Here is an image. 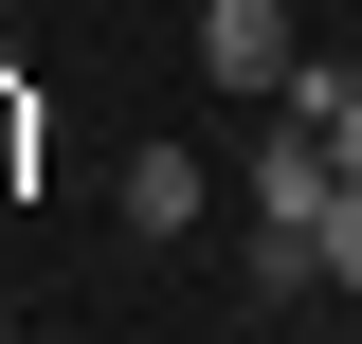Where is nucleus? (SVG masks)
I'll use <instances>...</instances> for the list:
<instances>
[{
	"label": "nucleus",
	"instance_id": "f257e3e1",
	"mask_svg": "<svg viewBox=\"0 0 362 344\" xmlns=\"http://www.w3.org/2000/svg\"><path fill=\"white\" fill-rule=\"evenodd\" d=\"M199 73L218 91H290L308 73V0H199Z\"/></svg>",
	"mask_w": 362,
	"mask_h": 344
},
{
	"label": "nucleus",
	"instance_id": "f03ea898",
	"mask_svg": "<svg viewBox=\"0 0 362 344\" xmlns=\"http://www.w3.org/2000/svg\"><path fill=\"white\" fill-rule=\"evenodd\" d=\"M272 109H290V127H308V145H326V164H344V181H362V73H344V55H308V73L272 91Z\"/></svg>",
	"mask_w": 362,
	"mask_h": 344
},
{
	"label": "nucleus",
	"instance_id": "7ed1b4c3",
	"mask_svg": "<svg viewBox=\"0 0 362 344\" xmlns=\"http://www.w3.org/2000/svg\"><path fill=\"white\" fill-rule=\"evenodd\" d=\"M199 217H218V181L181 164V145H145L127 164V236H199Z\"/></svg>",
	"mask_w": 362,
	"mask_h": 344
},
{
	"label": "nucleus",
	"instance_id": "20e7f679",
	"mask_svg": "<svg viewBox=\"0 0 362 344\" xmlns=\"http://www.w3.org/2000/svg\"><path fill=\"white\" fill-rule=\"evenodd\" d=\"M308 236H326V290H362V181H326V217H308Z\"/></svg>",
	"mask_w": 362,
	"mask_h": 344
},
{
	"label": "nucleus",
	"instance_id": "39448f33",
	"mask_svg": "<svg viewBox=\"0 0 362 344\" xmlns=\"http://www.w3.org/2000/svg\"><path fill=\"white\" fill-rule=\"evenodd\" d=\"M18 164H37V91L0 73V181H18Z\"/></svg>",
	"mask_w": 362,
	"mask_h": 344
},
{
	"label": "nucleus",
	"instance_id": "423d86ee",
	"mask_svg": "<svg viewBox=\"0 0 362 344\" xmlns=\"http://www.w3.org/2000/svg\"><path fill=\"white\" fill-rule=\"evenodd\" d=\"M308 18H344V0H308Z\"/></svg>",
	"mask_w": 362,
	"mask_h": 344
},
{
	"label": "nucleus",
	"instance_id": "0eeeda50",
	"mask_svg": "<svg viewBox=\"0 0 362 344\" xmlns=\"http://www.w3.org/2000/svg\"><path fill=\"white\" fill-rule=\"evenodd\" d=\"M0 18H18V0H0Z\"/></svg>",
	"mask_w": 362,
	"mask_h": 344
}]
</instances>
